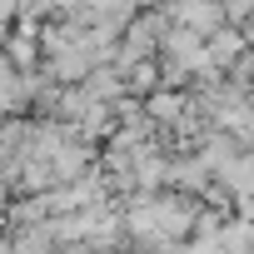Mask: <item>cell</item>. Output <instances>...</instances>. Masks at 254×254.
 Returning <instances> with one entry per match:
<instances>
[{"mask_svg": "<svg viewBox=\"0 0 254 254\" xmlns=\"http://www.w3.org/2000/svg\"><path fill=\"white\" fill-rule=\"evenodd\" d=\"M219 10H224L229 25H244V20L254 15V0H219Z\"/></svg>", "mask_w": 254, "mask_h": 254, "instance_id": "obj_3", "label": "cell"}, {"mask_svg": "<svg viewBox=\"0 0 254 254\" xmlns=\"http://www.w3.org/2000/svg\"><path fill=\"white\" fill-rule=\"evenodd\" d=\"M170 20L180 30H194V35H209L224 25V10L219 0H170Z\"/></svg>", "mask_w": 254, "mask_h": 254, "instance_id": "obj_1", "label": "cell"}, {"mask_svg": "<svg viewBox=\"0 0 254 254\" xmlns=\"http://www.w3.org/2000/svg\"><path fill=\"white\" fill-rule=\"evenodd\" d=\"M155 85H160V65H145V60L130 65V90H135V95H150Z\"/></svg>", "mask_w": 254, "mask_h": 254, "instance_id": "obj_2", "label": "cell"}]
</instances>
